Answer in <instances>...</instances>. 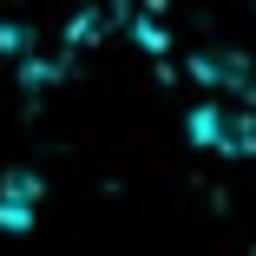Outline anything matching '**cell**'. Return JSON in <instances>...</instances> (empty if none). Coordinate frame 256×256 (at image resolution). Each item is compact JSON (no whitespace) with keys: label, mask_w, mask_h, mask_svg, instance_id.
Segmentation results:
<instances>
[{"label":"cell","mask_w":256,"mask_h":256,"mask_svg":"<svg viewBox=\"0 0 256 256\" xmlns=\"http://www.w3.org/2000/svg\"><path fill=\"white\" fill-rule=\"evenodd\" d=\"M190 138L217 158H250L256 151V106L243 86H217L204 106L190 112Z\"/></svg>","instance_id":"6da1fadb"},{"label":"cell","mask_w":256,"mask_h":256,"mask_svg":"<svg viewBox=\"0 0 256 256\" xmlns=\"http://www.w3.org/2000/svg\"><path fill=\"white\" fill-rule=\"evenodd\" d=\"M40 197H46V184L33 171H7L0 178V236H26L40 224Z\"/></svg>","instance_id":"7a4b0ae2"}]
</instances>
